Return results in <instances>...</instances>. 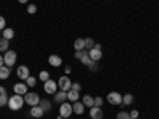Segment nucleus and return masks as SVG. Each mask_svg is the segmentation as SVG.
Wrapping results in <instances>:
<instances>
[{
    "instance_id": "f257e3e1",
    "label": "nucleus",
    "mask_w": 159,
    "mask_h": 119,
    "mask_svg": "<svg viewBox=\"0 0 159 119\" xmlns=\"http://www.w3.org/2000/svg\"><path fill=\"white\" fill-rule=\"evenodd\" d=\"M24 103H25L24 95L15 94L13 97H10V99H8V108H10L11 111H18V110H21V108L24 107Z\"/></svg>"
},
{
    "instance_id": "f03ea898",
    "label": "nucleus",
    "mask_w": 159,
    "mask_h": 119,
    "mask_svg": "<svg viewBox=\"0 0 159 119\" xmlns=\"http://www.w3.org/2000/svg\"><path fill=\"white\" fill-rule=\"evenodd\" d=\"M16 59H18L16 51L8 49V51H5V52H3V64L7 65V67H13V65L16 64Z\"/></svg>"
},
{
    "instance_id": "7ed1b4c3",
    "label": "nucleus",
    "mask_w": 159,
    "mask_h": 119,
    "mask_svg": "<svg viewBox=\"0 0 159 119\" xmlns=\"http://www.w3.org/2000/svg\"><path fill=\"white\" fill-rule=\"evenodd\" d=\"M24 100L29 107H37V105H40V100L42 99H40V95L37 92H27V94L24 95Z\"/></svg>"
},
{
    "instance_id": "20e7f679",
    "label": "nucleus",
    "mask_w": 159,
    "mask_h": 119,
    "mask_svg": "<svg viewBox=\"0 0 159 119\" xmlns=\"http://www.w3.org/2000/svg\"><path fill=\"white\" fill-rule=\"evenodd\" d=\"M57 83L54 81V79H48V81H45V86H43V89H45V92L46 94H51V95H54L56 92H57Z\"/></svg>"
},
{
    "instance_id": "39448f33",
    "label": "nucleus",
    "mask_w": 159,
    "mask_h": 119,
    "mask_svg": "<svg viewBox=\"0 0 159 119\" xmlns=\"http://www.w3.org/2000/svg\"><path fill=\"white\" fill-rule=\"evenodd\" d=\"M57 86L61 90H65V92H69L72 89V81H70V78L65 75V76H61L59 78V81H57Z\"/></svg>"
},
{
    "instance_id": "423d86ee",
    "label": "nucleus",
    "mask_w": 159,
    "mask_h": 119,
    "mask_svg": "<svg viewBox=\"0 0 159 119\" xmlns=\"http://www.w3.org/2000/svg\"><path fill=\"white\" fill-rule=\"evenodd\" d=\"M102 56H103V52H102V46H100V45H94V48L89 49V57H91L92 60L99 62V60L102 59Z\"/></svg>"
},
{
    "instance_id": "0eeeda50",
    "label": "nucleus",
    "mask_w": 159,
    "mask_h": 119,
    "mask_svg": "<svg viewBox=\"0 0 159 119\" xmlns=\"http://www.w3.org/2000/svg\"><path fill=\"white\" fill-rule=\"evenodd\" d=\"M107 102L110 105H123V95L119 92H110L107 95Z\"/></svg>"
},
{
    "instance_id": "6e6552de",
    "label": "nucleus",
    "mask_w": 159,
    "mask_h": 119,
    "mask_svg": "<svg viewBox=\"0 0 159 119\" xmlns=\"http://www.w3.org/2000/svg\"><path fill=\"white\" fill-rule=\"evenodd\" d=\"M72 113H73V107H72V103H69V102L62 103L61 107H59V114L62 117H70Z\"/></svg>"
},
{
    "instance_id": "1a4fd4ad",
    "label": "nucleus",
    "mask_w": 159,
    "mask_h": 119,
    "mask_svg": "<svg viewBox=\"0 0 159 119\" xmlns=\"http://www.w3.org/2000/svg\"><path fill=\"white\" fill-rule=\"evenodd\" d=\"M16 75H18L19 79H27L30 76V70H29L27 65H19L16 68Z\"/></svg>"
},
{
    "instance_id": "9d476101",
    "label": "nucleus",
    "mask_w": 159,
    "mask_h": 119,
    "mask_svg": "<svg viewBox=\"0 0 159 119\" xmlns=\"http://www.w3.org/2000/svg\"><path fill=\"white\" fill-rule=\"evenodd\" d=\"M13 90H15V94H19V95H25L29 92V86L25 83H16L13 86Z\"/></svg>"
},
{
    "instance_id": "9b49d317",
    "label": "nucleus",
    "mask_w": 159,
    "mask_h": 119,
    "mask_svg": "<svg viewBox=\"0 0 159 119\" xmlns=\"http://www.w3.org/2000/svg\"><path fill=\"white\" fill-rule=\"evenodd\" d=\"M65 102H67V92H65V90H57L56 94H54V103L62 105Z\"/></svg>"
},
{
    "instance_id": "f8f14e48",
    "label": "nucleus",
    "mask_w": 159,
    "mask_h": 119,
    "mask_svg": "<svg viewBox=\"0 0 159 119\" xmlns=\"http://www.w3.org/2000/svg\"><path fill=\"white\" fill-rule=\"evenodd\" d=\"M89 116H91V119H102L103 111L99 107H92V108H89Z\"/></svg>"
},
{
    "instance_id": "ddd939ff",
    "label": "nucleus",
    "mask_w": 159,
    "mask_h": 119,
    "mask_svg": "<svg viewBox=\"0 0 159 119\" xmlns=\"http://www.w3.org/2000/svg\"><path fill=\"white\" fill-rule=\"evenodd\" d=\"M30 116L32 117H35V119H40L43 114H45V111L42 110V107H40V105H37V107H30Z\"/></svg>"
},
{
    "instance_id": "4468645a",
    "label": "nucleus",
    "mask_w": 159,
    "mask_h": 119,
    "mask_svg": "<svg viewBox=\"0 0 159 119\" xmlns=\"http://www.w3.org/2000/svg\"><path fill=\"white\" fill-rule=\"evenodd\" d=\"M72 107H73V113L78 114V116H81V114L84 113V108H86L84 105H83V102H80V100H78V102H73Z\"/></svg>"
},
{
    "instance_id": "2eb2a0df",
    "label": "nucleus",
    "mask_w": 159,
    "mask_h": 119,
    "mask_svg": "<svg viewBox=\"0 0 159 119\" xmlns=\"http://www.w3.org/2000/svg\"><path fill=\"white\" fill-rule=\"evenodd\" d=\"M48 62H49V65H52V67H61V65H62V59L57 54H51L48 57Z\"/></svg>"
},
{
    "instance_id": "dca6fc26",
    "label": "nucleus",
    "mask_w": 159,
    "mask_h": 119,
    "mask_svg": "<svg viewBox=\"0 0 159 119\" xmlns=\"http://www.w3.org/2000/svg\"><path fill=\"white\" fill-rule=\"evenodd\" d=\"M8 94H7V89L3 86H0V107H5L8 105Z\"/></svg>"
},
{
    "instance_id": "f3484780",
    "label": "nucleus",
    "mask_w": 159,
    "mask_h": 119,
    "mask_svg": "<svg viewBox=\"0 0 159 119\" xmlns=\"http://www.w3.org/2000/svg\"><path fill=\"white\" fill-rule=\"evenodd\" d=\"M67 100L69 102H78L80 100V92H76V90H73V89H70L69 92H67Z\"/></svg>"
},
{
    "instance_id": "a211bd4d",
    "label": "nucleus",
    "mask_w": 159,
    "mask_h": 119,
    "mask_svg": "<svg viewBox=\"0 0 159 119\" xmlns=\"http://www.w3.org/2000/svg\"><path fill=\"white\" fill-rule=\"evenodd\" d=\"M40 107H42V110H43L45 113H48V111H51V108H52V103H51L49 100H46V99H42V100H40Z\"/></svg>"
},
{
    "instance_id": "6ab92c4d",
    "label": "nucleus",
    "mask_w": 159,
    "mask_h": 119,
    "mask_svg": "<svg viewBox=\"0 0 159 119\" xmlns=\"http://www.w3.org/2000/svg\"><path fill=\"white\" fill-rule=\"evenodd\" d=\"M10 73H11L10 67H7V65H2V67H0V79H8Z\"/></svg>"
},
{
    "instance_id": "aec40b11",
    "label": "nucleus",
    "mask_w": 159,
    "mask_h": 119,
    "mask_svg": "<svg viewBox=\"0 0 159 119\" xmlns=\"http://www.w3.org/2000/svg\"><path fill=\"white\" fill-rule=\"evenodd\" d=\"M10 49V40H7V38H0V54L2 52H5V51H8Z\"/></svg>"
},
{
    "instance_id": "412c9836",
    "label": "nucleus",
    "mask_w": 159,
    "mask_h": 119,
    "mask_svg": "<svg viewBox=\"0 0 159 119\" xmlns=\"http://www.w3.org/2000/svg\"><path fill=\"white\" fill-rule=\"evenodd\" d=\"M81 102H83V105L84 107H88V108H92L94 107V99H92L91 95H83V99H81Z\"/></svg>"
},
{
    "instance_id": "4be33fe9",
    "label": "nucleus",
    "mask_w": 159,
    "mask_h": 119,
    "mask_svg": "<svg viewBox=\"0 0 159 119\" xmlns=\"http://www.w3.org/2000/svg\"><path fill=\"white\" fill-rule=\"evenodd\" d=\"M73 48H75V51L86 49V48H84V38H76V40H75V43H73Z\"/></svg>"
},
{
    "instance_id": "5701e85b",
    "label": "nucleus",
    "mask_w": 159,
    "mask_h": 119,
    "mask_svg": "<svg viewBox=\"0 0 159 119\" xmlns=\"http://www.w3.org/2000/svg\"><path fill=\"white\" fill-rule=\"evenodd\" d=\"M2 32H3V38H7V40H11L13 37H15V30H13V29H10V27L3 29Z\"/></svg>"
},
{
    "instance_id": "b1692460",
    "label": "nucleus",
    "mask_w": 159,
    "mask_h": 119,
    "mask_svg": "<svg viewBox=\"0 0 159 119\" xmlns=\"http://www.w3.org/2000/svg\"><path fill=\"white\" fill-rule=\"evenodd\" d=\"M38 79H40V81H48V79H49V73L46 72V70H42V72H40L38 73Z\"/></svg>"
},
{
    "instance_id": "393cba45",
    "label": "nucleus",
    "mask_w": 159,
    "mask_h": 119,
    "mask_svg": "<svg viewBox=\"0 0 159 119\" xmlns=\"http://www.w3.org/2000/svg\"><path fill=\"white\" fill-rule=\"evenodd\" d=\"M25 84H27L29 87H35V86H37V78L30 75L27 79H25Z\"/></svg>"
},
{
    "instance_id": "a878e982",
    "label": "nucleus",
    "mask_w": 159,
    "mask_h": 119,
    "mask_svg": "<svg viewBox=\"0 0 159 119\" xmlns=\"http://www.w3.org/2000/svg\"><path fill=\"white\" fill-rule=\"evenodd\" d=\"M80 62H81V64H83V65H86V67H88V65H89V64H91V62H92V59H91V57H89V51H88V52H86V54H84V56H83V57H81V59H80Z\"/></svg>"
},
{
    "instance_id": "bb28decb",
    "label": "nucleus",
    "mask_w": 159,
    "mask_h": 119,
    "mask_svg": "<svg viewBox=\"0 0 159 119\" xmlns=\"http://www.w3.org/2000/svg\"><path fill=\"white\" fill-rule=\"evenodd\" d=\"M132 102H134V95H132V94L123 95V105H130Z\"/></svg>"
},
{
    "instance_id": "cd10ccee",
    "label": "nucleus",
    "mask_w": 159,
    "mask_h": 119,
    "mask_svg": "<svg viewBox=\"0 0 159 119\" xmlns=\"http://www.w3.org/2000/svg\"><path fill=\"white\" fill-rule=\"evenodd\" d=\"M94 40H92V38H84V48L89 51V49H92V48H94Z\"/></svg>"
},
{
    "instance_id": "c85d7f7f",
    "label": "nucleus",
    "mask_w": 159,
    "mask_h": 119,
    "mask_svg": "<svg viewBox=\"0 0 159 119\" xmlns=\"http://www.w3.org/2000/svg\"><path fill=\"white\" fill-rule=\"evenodd\" d=\"M129 117H130V114L127 111H119L116 114V119H129Z\"/></svg>"
},
{
    "instance_id": "c756f323",
    "label": "nucleus",
    "mask_w": 159,
    "mask_h": 119,
    "mask_svg": "<svg viewBox=\"0 0 159 119\" xmlns=\"http://www.w3.org/2000/svg\"><path fill=\"white\" fill-rule=\"evenodd\" d=\"M86 52H88V49H81V51H75V59H81L84 54H86Z\"/></svg>"
},
{
    "instance_id": "7c9ffc66",
    "label": "nucleus",
    "mask_w": 159,
    "mask_h": 119,
    "mask_svg": "<svg viewBox=\"0 0 159 119\" xmlns=\"http://www.w3.org/2000/svg\"><path fill=\"white\" fill-rule=\"evenodd\" d=\"M88 67H89V70H91V72H97V70H99V65H97V62H96V60H92V62L88 65Z\"/></svg>"
},
{
    "instance_id": "2f4dec72",
    "label": "nucleus",
    "mask_w": 159,
    "mask_h": 119,
    "mask_svg": "<svg viewBox=\"0 0 159 119\" xmlns=\"http://www.w3.org/2000/svg\"><path fill=\"white\" fill-rule=\"evenodd\" d=\"M27 13H29V15H35V13H37V5L29 3V7H27Z\"/></svg>"
},
{
    "instance_id": "473e14b6",
    "label": "nucleus",
    "mask_w": 159,
    "mask_h": 119,
    "mask_svg": "<svg viewBox=\"0 0 159 119\" xmlns=\"http://www.w3.org/2000/svg\"><path fill=\"white\" fill-rule=\"evenodd\" d=\"M102 105H103V99H102V97H96V99H94V107L102 108Z\"/></svg>"
},
{
    "instance_id": "72a5a7b5",
    "label": "nucleus",
    "mask_w": 159,
    "mask_h": 119,
    "mask_svg": "<svg viewBox=\"0 0 159 119\" xmlns=\"http://www.w3.org/2000/svg\"><path fill=\"white\" fill-rule=\"evenodd\" d=\"M5 25H7V21H5V18H3V16H0V30H3V29H7Z\"/></svg>"
},
{
    "instance_id": "f704fd0d",
    "label": "nucleus",
    "mask_w": 159,
    "mask_h": 119,
    "mask_svg": "<svg viewBox=\"0 0 159 119\" xmlns=\"http://www.w3.org/2000/svg\"><path fill=\"white\" fill-rule=\"evenodd\" d=\"M72 89L80 92V90H81V84H80V83H72Z\"/></svg>"
},
{
    "instance_id": "c9c22d12",
    "label": "nucleus",
    "mask_w": 159,
    "mask_h": 119,
    "mask_svg": "<svg viewBox=\"0 0 159 119\" xmlns=\"http://www.w3.org/2000/svg\"><path fill=\"white\" fill-rule=\"evenodd\" d=\"M129 114H130V117H135V119H137V117H139V110H132Z\"/></svg>"
},
{
    "instance_id": "e433bc0d",
    "label": "nucleus",
    "mask_w": 159,
    "mask_h": 119,
    "mask_svg": "<svg viewBox=\"0 0 159 119\" xmlns=\"http://www.w3.org/2000/svg\"><path fill=\"white\" fill-rule=\"evenodd\" d=\"M70 72H72V67H69V65H67V67H65V73H67V75H69Z\"/></svg>"
},
{
    "instance_id": "4c0bfd02",
    "label": "nucleus",
    "mask_w": 159,
    "mask_h": 119,
    "mask_svg": "<svg viewBox=\"0 0 159 119\" xmlns=\"http://www.w3.org/2000/svg\"><path fill=\"white\" fill-rule=\"evenodd\" d=\"M2 65H5V64H3V56L0 54V67H2Z\"/></svg>"
},
{
    "instance_id": "58836bf2",
    "label": "nucleus",
    "mask_w": 159,
    "mask_h": 119,
    "mask_svg": "<svg viewBox=\"0 0 159 119\" xmlns=\"http://www.w3.org/2000/svg\"><path fill=\"white\" fill-rule=\"evenodd\" d=\"M18 2H19V3H27L29 0H18Z\"/></svg>"
},
{
    "instance_id": "ea45409f",
    "label": "nucleus",
    "mask_w": 159,
    "mask_h": 119,
    "mask_svg": "<svg viewBox=\"0 0 159 119\" xmlns=\"http://www.w3.org/2000/svg\"><path fill=\"white\" fill-rule=\"evenodd\" d=\"M56 119H64V117H62V116H61V114H59V116H57V117H56Z\"/></svg>"
},
{
    "instance_id": "a19ab883",
    "label": "nucleus",
    "mask_w": 159,
    "mask_h": 119,
    "mask_svg": "<svg viewBox=\"0 0 159 119\" xmlns=\"http://www.w3.org/2000/svg\"><path fill=\"white\" fill-rule=\"evenodd\" d=\"M129 119H135V117H129Z\"/></svg>"
},
{
    "instance_id": "79ce46f5",
    "label": "nucleus",
    "mask_w": 159,
    "mask_h": 119,
    "mask_svg": "<svg viewBox=\"0 0 159 119\" xmlns=\"http://www.w3.org/2000/svg\"><path fill=\"white\" fill-rule=\"evenodd\" d=\"M64 119H70V117H64Z\"/></svg>"
},
{
    "instance_id": "37998d69",
    "label": "nucleus",
    "mask_w": 159,
    "mask_h": 119,
    "mask_svg": "<svg viewBox=\"0 0 159 119\" xmlns=\"http://www.w3.org/2000/svg\"><path fill=\"white\" fill-rule=\"evenodd\" d=\"M108 2H110V0H108Z\"/></svg>"
}]
</instances>
